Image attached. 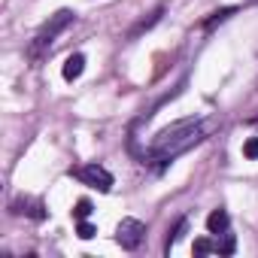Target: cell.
Returning a JSON list of instances; mask_svg holds the SVG:
<instances>
[{
    "label": "cell",
    "mask_w": 258,
    "mask_h": 258,
    "mask_svg": "<svg viewBox=\"0 0 258 258\" xmlns=\"http://www.w3.org/2000/svg\"><path fill=\"white\" fill-rule=\"evenodd\" d=\"M143 237H146V225L140 219H121L118 228H115V243L127 252H134L143 243Z\"/></svg>",
    "instance_id": "cell-3"
},
{
    "label": "cell",
    "mask_w": 258,
    "mask_h": 258,
    "mask_svg": "<svg viewBox=\"0 0 258 258\" xmlns=\"http://www.w3.org/2000/svg\"><path fill=\"white\" fill-rule=\"evenodd\" d=\"M228 225H231V216H228V210H222V207L207 216V231H210V234H225Z\"/></svg>",
    "instance_id": "cell-5"
},
{
    "label": "cell",
    "mask_w": 258,
    "mask_h": 258,
    "mask_svg": "<svg viewBox=\"0 0 258 258\" xmlns=\"http://www.w3.org/2000/svg\"><path fill=\"white\" fill-rule=\"evenodd\" d=\"M73 216H76V222H82V219H88L91 216V201H76V207H73Z\"/></svg>",
    "instance_id": "cell-12"
},
{
    "label": "cell",
    "mask_w": 258,
    "mask_h": 258,
    "mask_svg": "<svg viewBox=\"0 0 258 258\" xmlns=\"http://www.w3.org/2000/svg\"><path fill=\"white\" fill-rule=\"evenodd\" d=\"M73 19H76V13H73V10H58L55 16H49V22H46V25L37 31V37L31 40V46H28V58H34V61H37V58H40V55L55 43V37L73 25Z\"/></svg>",
    "instance_id": "cell-2"
},
{
    "label": "cell",
    "mask_w": 258,
    "mask_h": 258,
    "mask_svg": "<svg viewBox=\"0 0 258 258\" xmlns=\"http://www.w3.org/2000/svg\"><path fill=\"white\" fill-rule=\"evenodd\" d=\"M216 252H219V255H234V252H237V237H234V234H225V240L216 243Z\"/></svg>",
    "instance_id": "cell-11"
},
{
    "label": "cell",
    "mask_w": 258,
    "mask_h": 258,
    "mask_svg": "<svg viewBox=\"0 0 258 258\" xmlns=\"http://www.w3.org/2000/svg\"><path fill=\"white\" fill-rule=\"evenodd\" d=\"M234 13H237L234 7H225V10H219V13H213V16H210V19L204 22V28H207V31H213L216 25H222V22H225V19H231Z\"/></svg>",
    "instance_id": "cell-10"
},
{
    "label": "cell",
    "mask_w": 258,
    "mask_h": 258,
    "mask_svg": "<svg viewBox=\"0 0 258 258\" xmlns=\"http://www.w3.org/2000/svg\"><path fill=\"white\" fill-rule=\"evenodd\" d=\"M243 155H246V158H258V137H249V140L243 143Z\"/></svg>",
    "instance_id": "cell-15"
},
{
    "label": "cell",
    "mask_w": 258,
    "mask_h": 258,
    "mask_svg": "<svg viewBox=\"0 0 258 258\" xmlns=\"http://www.w3.org/2000/svg\"><path fill=\"white\" fill-rule=\"evenodd\" d=\"M82 70H85V55H82V52H73V55L64 61V79L73 82V79L82 76Z\"/></svg>",
    "instance_id": "cell-6"
},
{
    "label": "cell",
    "mask_w": 258,
    "mask_h": 258,
    "mask_svg": "<svg viewBox=\"0 0 258 258\" xmlns=\"http://www.w3.org/2000/svg\"><path fill=\"white\" fill-rule=\"evenodd\" d=\"M161 16H164V7H158L155 13H149V19H140V22H137V25L131 28V34H127V40H137V37H140L143 31H149V28H155Z\"/></svg>",
    "instance_id": "cell-7"
},
{
    "label": "cell",
    "mask_w": 258,
    "mask_h": 258,
    "mask_svg": "<svg viewBox=\"0 0 258 258\" xmlns=\"http://www.w3.org/2000/svg\"><path fill=\"white\" fill-rule=\"evenodd\" d=\"M207 131H210V124L201 121V118H179V121L161 127V131L155 134V140L149 143L146 155H143V164H152L161 173L173 158H179L182 152L198 146L207 137Z\"/></svg>",
    "instance_id": "cell-1"
},
{
    "label": "cell",
    "mask_w": 258,
    "mask_h": 258,
    "mask_svg": "<svg viewBox=\"0 0 258 258\" xmlns=\"http://www.w3.org/2000/svg\"><path fill=\"white\" fill-rule=\"evenodd\" d=\"M76 234H79V237H82V240H91V237H94V234H97V228H94V225H91V222H85V219H82V222H79V225H76Z\"/></svg>",
    "instance_id": "cell-13"
},
{
    "label": "cell",
    "mask_w": 258,
    "mask_h": 258,
    "mask_svg": "<svg viewBox=\"0 0 258 258\" xmlns=\"http://www.w3.org/2000/svg\"><path fill=\"white\" fill-rule=\"evenodd\" d=\"M252 4H255V0H252Z\"/></svg>",
    "instance_id": "cell-16"
},
{
    "label": "cell",
    "mask_w": 258,
    "mask_h": 258,
    "mask_svg": "<svg viewBox=\"0 0 258 258\" xmlns=\"http://www.w3.org/2000/svg\"><path fill=\"white\" fill-rule=\"evenodd\" d=\"M73 176H79L85 185H91V188H97V191H109L112 188V173L106 170V167H100V164H82V167H76V170H70Z\"/></svg>",
    "instance_id": "cell-4"
},
{
    "label": "cell",
    "mask_w": 258,
    "mask_h": 258,
    "mask_svg": "<svg viewBox=\"0 0 258 258\" xmlns=\"http://www.w3.org/2000/svg\"><path fill=\"white\" fill-rule=\"evenodd\" d=\"M13 213H28L31 219H46V213H43V207L37 201H16L13 204Z\"/></svg>",
    "instance_id": "cell-8"
},
{
    "label": "cell",
    "mask_w": 258,
    "mask_h": 258,
    "mask_svg": "<svg viewBox=\"0 0 258 258\" xmlns=\"http://www.w3.org/2000/svg\"><path fill=\"white\" fill-rule=\"evenodd\" d=\"M185 228H188V219H185V216H182V219H179V222H176V228H173V231H170V234H167V243H164V252H170V249H173V246H176V240H179V237H182V234H185Z\"/></svg>",
    "instance_id": "cell-9"
},
{
    "label": "cell",
    "mask_w": 258,
    "mask_h": 258,
    "mask_svg": "<svg viewBox=\"0 0 258 258\" xmlns=\"http://www.w3.org/2000/svg\"><path fill=\"white\" fill-rule=\"evenodd\" d=\"M210 252H216V246L207 240V237H201V240H195V255H210Z\"/></svg>",
    "instance_id": "cell-14"
}]
</instances>
